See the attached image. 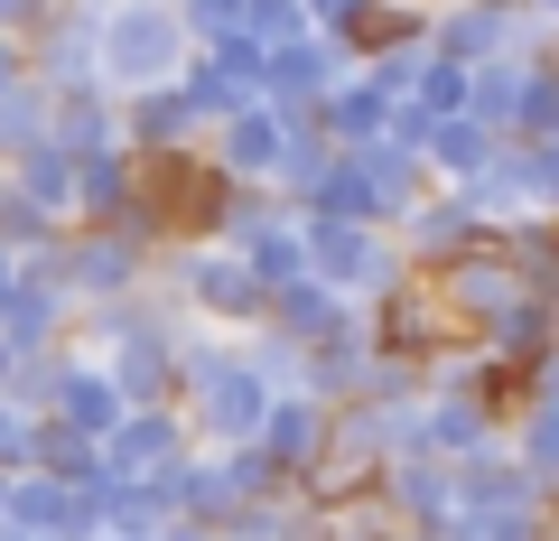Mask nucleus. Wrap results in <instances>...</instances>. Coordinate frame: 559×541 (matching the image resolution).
Listing matches in <instances>:
<instances>
[{
  "label": "nucleus",
  "instance_id": "nucleus-1",
  "mask_svg": "<svg viewBox=\"0 0 559 541\" xmlns=\"http://www.w3.org/2000/svg\"><path fill=\"white\" fill-rule=\"evenodd\" d=\"M150 290H159L187 327H215V337L261 327V281L242 271V252H224V243H205V234H178V243H168V252L150 261Z\"/></svg>",
  "mask_w": 559,
  "mask_h": 541
},
{
  "label": "nucleus",
  "instance_id": "nucleus-2",
  "mask_svg": "<svg viewBox=\"0 0 559 541\" xmlns=\"http://www.w3.org/2000/svg\"><path fill=\"white\" fill-rule=\"evenodd\" d=\"M197 57L168 0H112L94 20V84L103 94H150V84H178V66Z\"/></svg>",
  "mask_w": 559,
  "mask_h": 541
},
{
  "label": "nucleus",
  "instance_id": "nucleus-3",
  "mask_svg": "<svg viewBox=\"0 0 559 541\" xmlns=\"http://www.w3.org/2000/svg\"><path fill=\"white\" fill-rule=\"evenodd\" d=\"M299 261L308 281H326L336 299H382L392 281H411V261H401V243L382 234V224H345V215H299Z\"/></svg>",
  "mask_w": 559,
  "mask_h": 541
},
{
  "label": "nucleus",
  "instance_id": "nucleus-4",
  "mask_svg": "<svg viewBox=\"0 0 559 541\" xmlns=\"http://www.w3.org/2000/svg\"><path fill=\"white\" fill-rule=\"evenodd\" d=\"M485 224H513V215H559V141H495L485 178H466Z\"/></svg>",
  "mask_w": 559,
  "mask_h": 541
},
{
  "label": "nucleus",
  "instance_id": "nucleus-5",
  "mask_svg": "<svg viewBox=\"0 0 559 541\" xmlns=\"http://www.w3.org/2000/svg\"><path fill=\"white\" fill-rule=\"evenodd\" d=\"M485 234H495V224L476 215V197H466V187H419V197H411V215L392 224L401 261H411L419 281H429V271H448L457 252H476Z\"/></svg>",
  "mask_w": 559,
  "mask_h": 541
},
{
  "label": "nucleus",
  "instance_id": "nucleus-6",
  "mask_svg": "<svg viewBox=\"0 0 559 541\" xmlns=\"http://www.w3.org/2000/svg\"><path fill=\"white\" fill-rule=\"evenodd\" d=\"M150 261H159V252L121 243L112 224H66L57 281H66V299H75V308H94V299H131V290H150Z\"/></svg>",
  "mask_w": 559,
  "mask_h": 541
},
{
  "label": "nucleus",
  "instance_id": "nucleus-7",
  "mask_svg": "<svg viewBox=\"0 0 559 541\" xmlns=\"http://www.w3.org/2000/svg\"><path fill=\"white\" fill-rule=\"evenodd\" d=\"M345 75H355V47H336V38H289V47H261L252 103H271L280 121H299L308 103H318L326 84H345Z\"/></svg>",
  "mask_w": 559,
  "mask_h": 541
},
{
  "label": "nucleus",
  "instance_id": "nucleus-8",
  "mask_svg": "<svg viewBox=\"0 0 559 541\" xmlns=\"http://www.w3.org/2000/svg\"><path fill=\"white\" fill-rule=\"evenodd\" d=\"M280 150H289V121H280L271 103H242V113H224L215 131H205V141H197V160L215 168L224 187H271Z\"/></svg>",
  "mask_w": 559,
  "mask_h": 541
},
{
  "label": "nucleus",
  "instance_id": "nucleus-9",
  "mask_svg": "<svg viewBox=\"0 0 559 541\" xmlns=\"http://www.w3.org/2000/svg\"><path fill=\"white\" fill-rule=\"evenodd\" d=\"M261 327H280L289 345H364V308L355 299H336L326 281H280L271 299H261Z\"/></svg>",
  "mask_w": 559,
  "mask_h": 541
},
{
  "label": "nucleus",
  "instance_id": "nucleus-10",
  "mask_svg": "<svg viewBox=\"0 0 559 541\" xmlns=\"http://www.w3.org/2000/svg\"><path fill=\"white\" fill-rule=\"evenodd\" d=\"M187 448H197V439H187L178 401H159V411H121V421L94 439V467H103V477H159V467H178Z\"/></svg>",
  "mask_w": 559,
  "mask_h": 541
},
{
  "label": "nucleus",
  "instance_id": "nucleus-11",
  "mask_svg": "<svg viewBox=\"0 0 559 541\" xmlns=\"http://www.w3.org/2000/svg\"><path fill=\"white\" fill-rule=\"evenodd\" d=\"M326 421H336L326 401H308V392H271V411H261L252 448H261V458H271L289 485H308V477L326 467Z\"/></svg>",
  "mask_w": 559,
  "mask_h": 541
},
{
  "label": "nucleus",
  "instance_id": "nucleus-12",
  "mask_svg": "<svg viewBox=\"0 0 559 541\" xmlns=\"http://www.w3.org/2000/svg\"><path fill=\"white\" fill-rule=\"evenodd\" d=\"M373 514L401 532H439L457 504H448V458H382L373 467Z\"/></svg>",
  "mask_w": 559,
  "mask_h": 541
},
{
  "label": "nucleus",
  "instance_id": "nucleus-13",
  "mask_svg": "<svg viewBox=\"0 0 559 541\" xmlns=\"http://www.w3.org/2000/svg\"><path fill=\"white\" fill-rule=\"evenodd\" d=\"M0 522H10V532H38V541H94V504H84V485L28 477V467H10V504H0Z\"/></svg>",
  "mask_w": 559,
  "mask_h": 541
},
{
  "label": "nucleus",
  "instance_id": "nucleus-14",
  "mask_svg": "<svg viewBox=\"0 0 559 541\" xmlns=\"http://www.w3.org/2000/svg\"><path fill=\"white\" fill-rule=\"evenodd\" d=\"M364 345H382V355H429V345H448V318L429 308V281H392L382 299H364Z\"/></svg>",
  "mask_w": 559,
  "mask_h": 541
},
{
  "label": "nucleus",
  "instance_id": "nucleus-15",
  "mask_svg": "<svg viewBox=\"0 0 559 541\" xmlns=\"http://www.w3.org/2000/svg\"><path fill=\"white\" fill-rule=\"evenodd\" d=\"M140 197L159 205V224H168V234H205V215H215L224 178L197 160V150H178V160H140Z\"/></svg>",
  "mask_w": 559,
  "mask_h": 541
},
{
  "label": "nucleus",
  "instance_id": "nucleus-16",
  "mask_svg": "<svg viewBox=\"0 0 559 541\" xmlns=\"http://www.w3.org/2000/svg\"><path fill=\"white\" fill-rule=\"evenodd\" d=\"M205 141V121L187 113L178 84H150V94H121V150L131 160H178V150Z\"/></svg>",
  "mask_w": 559,
  "mask_h": 541
},
{
  "label": "nucleus",
  "instance_id": "nucleus-17",
  "mask_svg": "<svg viewBox=\"0 0 559 541\" xmlns=\"http://www.w3.org/2000/svg\"><path fill=\"white\" fill-rule=\"evenodd\" d=\"M47 141L94 160V150H121V94H103L94 75L84 84H47Z\"/></svg>",
  "mask_w": 559,
  "mask_h": 541
},
{
  "label": "nucleus",
  "instance_id": "nucleus-18",
  "mask_svg": "<svg viewBox=\"0 0 559 541\" xmlns=\"http://www.w3.org/2000/svg\"><path fill=\"white\" fill-rule=\"evenodd\" d=\"M66 327H75L66 281L57 271H20V290L0 308V345H10V355H47V345H66Z\"/></svg>",
  "mask_w": 559,
  "mask_h": 541
},
{
  "label": "nucleus",
  "instance_id": "nucleus-19",
  "mask_svg": "<svg viewBox=\"0 0 559 541\" xmlns=\"http://www.w3.org/2000/svg\"><path fill=\"white\" fill-rule=\"evenodd\" d=\"M448 504L457 514H522V504H550V485H532L503 448H476V458H448Z\"/></svg>",
  "mask_w": 559,
  "mask_h": 541
},
{
  "label": "nucleus",
  "instance_id": "nucleus-20",
  "mask_svg": "<svg viewBox=\"0 0 559 541\" xmlns=\"http://www.w3.org/2000/svg\"><path fill=\"white\" fill-rule=\"evenodd\" d=\"M476 345H485L495 364H513V374L550 364V345H559V290H522L503 318H485V327H476Z\"/></svg>",
  "mask_w": 559,
  "mask_h": 541
},
{
  "label": "nucleus",
  "instance_id": "nucleus-21",
  "mask_svg": "<svg viewBox=\"0 0 559 541\" xmlns=\"http://www.w3.org/2000/svg\"><path fill=\"white\" fill-rule=\"evenodd\" d=\"M187 327V318H178ZM178 327H159V337H131L103 355V374H112L121 411H159V401H178Z\"/></svg>",
  "mask_w": 559,
  "mask_h": 541
},
{
  "label": "nucleus",
  "instance_id": "nucleus-22",
  "mask_svg": "<svg viewBox=\"0 0 559 541\" xmlns=\"http://www.w3.org/2000/svg\"><path fill=\"white\" fill-rule=\"evenodd\" d=\"M495 439H503V411H485V401H466V392L419 401V458H476Z\"/></svg>",
  "mask_w": 559,
  "mask_h": 541
},
{
  "label": "nucleus",
  "instance_id": "nucleus-23",
  "mask_svg": "<svg viewBox=\"0 0 559 541\" xmlns=\"http://www.w3.org/2000/svg\"><path fill=\"white\" fill-rule=\"evenodd\" d=\"M47 411H57L66 430H84V439H103V430L121 421V392H112V374H103L94 355H75V345H66V364H57V392H47Z\"/></svg>",
  "mask_w": 559,
  "mask_h": 541
},
{
  "label": "nucleus",
  "instance_id": "nucleus-24",
  "mask_svg": "<svg viewBox=\"0 0 559 541\" xmlns=\"http://www.w3.org/2000/svg\"><path fill=\"white\" fill-rule=\"evenodd\" d=\"M503 458L522 467V477L532 485H550L559 477V392H532V401H513V411H503Z\"/></svg>",
  "mask_w": 559,
  "mask_h": 541
},
{
  "label": "nucleus",
  "instance_id": "nucleus-25",
  "mask_svg": "<svg viewBox=\"0 0 559 541\" xmlns=\"http://www.w3.org/2000/svg\"><path fill=\"white\" fill-rule=\"evenodd\" d=\"M485 160H495V131H485V121H466V113H448V121H429V131H419V168H429V187L485 178Z\"/></svg>",
  "mask_w": 559,
  "mask_h": 541
},
{
  "label": "nucleus",
  "instance_id": "nucleus-26",
  "mask_svg": "<svg viewBox=\"0 0 559 541\" xmlns=\"http://www.w3.org/2000/svg\"><path fill=\"white\" fill-rule=\"evenodd\" d=\"M131 197H140V160L131 150H94V160H75V205H66V224H112Z\"/></svg>",
  "mask_w": 559,
  "mask_h": 541
},
{
  "label": "nucleus",
  "instance_id": "nucleus-27",
  "mask_svg": "<svg viewBox=\"0 0 559 541\" xmlns=\"http://www.w3.org/2000/svg\"><path fill=\"white\" fill-rule=\"evenodd\" d=\"M0 178L20 187V197H28V205H38V215H47V224H66V205H75V150H57V141H28V150H20V160L0 168Z\"/></svg>",
  "mask_w": 559,
  "mask_h": 541
},
{
  "label": "nucleus",
  "instance_id": "nucleus-28",
  "mask_svg": "<svg viewBox=\"0 0 559 541\" xmlns=\"http://www.w3.org/2000/svg\"><path fill=\"white\" fill-rule=\"evenodd\" d=\"M20 467H28V477L84 485V477H94V439H84V430H66L57 411H38V421H28V439H20Z\"/></svg>",
  "mask_w": 559,
  "mask_h": 541
},
{
  "label": "nucleus",
  "instance_id": "nucleus-29",
  "mask_svg": "<svg viewBox=\"0 0 559 541\" xmlns=\"http://www.w3.org/2000/svg\"><path fill=\"white\" fill-rule=\"evenodd\" d=\"M503 141H559V75L550 57H522V84H513V121Z\"/></svg>",
  "mask_w": 559,
  "mask_h": 541
},
{
  "label": "nucleus",
  "instance_id": "nucleus-30",
  "mask_svg": "<svg viewBox=\"0 0 559 541\" xmlns=\"http://www.w3.org/2000/svg\"><path fill=\"white\" fill-rule=\"evenodd\" d=\"M234 252H242V271L261 281V299H271L280 281H299V271H308V261H299V215H271L252 243H234Z\"/></svg>",
  "mask_w": 559,
  "mask_h": 541
},
{
  "label": "nucleus",
  "instance_id": "nucleus-31",
  "mask_svg": "<svg viewBox=\"0 0 559 541\" xmlns=\"http://www.w3.org/2000/svg\"><path fill=\"white\" fill-rule=\"evenodd\" d=\"M485 243H495V252L513 261V271H522L532 290H550V261H559V243H550V215H513V224H495Z\"/></svg>",
  "mask_w": 559,
  "mask_h": 541
},
{
  "label": "nucleus",
  "instance_id": "nucleus-32",
  "mask_svg": "<svg viewBox=\"0 0 559 541\" xmlns=\"http://www.w3.org/2000/svg\"><path fill=\"white\" fill-rule=\"evenodd\" d=\"M466 75H476V66H448V57L419 47V75H411V94H401V103H419L429 121H448V113H466Z\"/></svg>",
  "mask_w": 559,
  "mask_h": 541
},
{
  "label": "nucleus",
  "instance_id": "nucleus-33",
  "mask_svg": "<svg viewBox=\"0 0 559 541\" xmlns=\"http://www.w3.org/2000/svg\"><path fill=\"white\" fill-rule=\"evenodd\" d=\"M215 467H224V485H234V504H280V495H289V477H280L252 439H242V448H215Z\"/></svg>",
  "mask_w": 559,
  "mask_h": 541
},
{
  "label": "nucleus",
  "instance_id": "nucleus-34",
  "mask_svg": "<svg viewBox=\"0 0 559 541\" xmlns=\"http://www.w3.org/2000/svg\"><path fill=\"white\" fill-rule=\"evenodd\" d=\"M234 355L252 364V374L271 383V392H289V383H299V345L280 337V327H242V337H234Z\"/></svg>",
  "mask_w": 559,
  "mask_h": 541
},
{
  "label": "nucleus",
  "instance_id": "nucleus-35",
  "mask_svg": "<svg viewBox=\"0 0 559 541\" xmlns=\"http://www.w3.org/2000/svg\"><path fill=\"white\" fill-rule=\"evenodd\" d=\"M20 439H28V411H10V401H0V467H20Z\"/></svg>",
  "mask_w": 559,
  "mask_h": 541
},
{
  "label": "nucleus",
  "instance_id": "nucleus-36",
  "mask_svg": "<svg viewBox=\"0 0 559 541\" xmlns=\"http://www.w3.org/2000/svg\"><path fill=\"white\" fill-rule=\"evenodd\" d=\"M20 75H28V47H20V38H0V94H10Z\"/></svg>",
  "mask_w": 559,
  "mask_h": 541
},
{
  "label": "nucleus",
  "instance_id": "nucleus-37",
  "mask_svg": "<svg viewBox=\"0 0 559 541\" xmlns=\"http://www.w3.org/2000/svg\"><path fill=\"white\" fill-rule=\"evenodd\" d=\"M10 364H20V355H10V345H0V383H10Z\"/></svg>",
  "mask_w": 559,
  "mask_h": 541
},
{
  "label": "nucleus",
  "instance_id": "nucleus-38",
  "mask_svg": "<svg viewBox=\"0 0 559 541\" xmlns=\"http://www.w3.org/2000/svg\"><path fill=\"white\" fill-rule=\"evenodd\" d=\"M0 504H10V467H0Z\"/></svg>",
  "mask_w": 559,
  "mask_h": 541
}]
</instances>
